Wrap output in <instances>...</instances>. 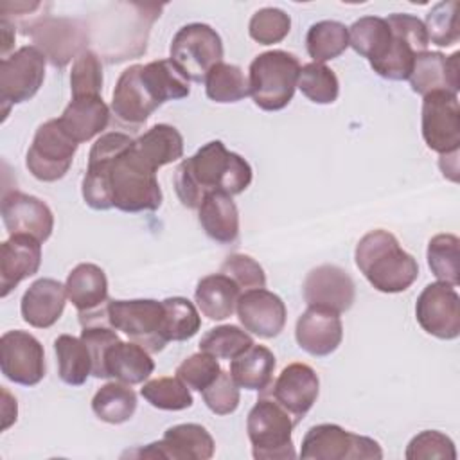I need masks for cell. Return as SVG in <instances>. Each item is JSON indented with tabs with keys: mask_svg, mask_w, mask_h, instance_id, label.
Instances as JSON below:
<instances>
[{
	"mask_svg": "<svg viewBox=\"0 0 460 460\" xmlns=\"http://www.w3.org/2000/svg\"><path fill=\"white\" fill-rule=\"evenodd\" d=\"M144 347L135 341L119 340L113 343L104 358L106 377L126 385L144 383L155 370V361Z\"/></svg>",
	"mask_w": 460,
	"mask_h": 460,
	"instance_id": "cell-28",
	"label": "cell"
},
{
	"mask_svg": "<svg viewBox=\"0 0 460 460\" xmlns=\"http://www.w3.org/2000/svg\"><path fill=\"white\" fill-rule=\"evenodd\" d=\"M66 298V288L59 280L38 279L22 296V318L36 329H49L61 318Z\"/></svg>",
	"mask_w": 460,
	"mask_h": 460,
	"instance_id": "cell-25",
	"label": "cell"
},
{
	"mask_svg": "<svg viewBox=\"0 0 460 460\" xmlns=\"http://www.w3.org/2000/svg\"><path fill=\"white\" fill-rule=\"evenodd\" d=\"M223 368L219 367L217 358H214L208 352H196L189 358H185L176 367V377H180L190 390L203 392L210 383L216 381Z\"/></svg>",
	"mask_w": 460,
	"mask_h": 460,
	"instance_id": "cell-46",
	"label": "cell"
},
{
	"mask_svg": "<svg viewBox=\"0 0 460 460\" xmlns=\"http://www.w3.org/2000/svg\"><path fill=\"white\" fill-rule=\"evenodd\" d=\"M201 395H203V402L207 404V408L216 415L234 413L241 401L239 386L234 381V377L230 376V372H226V370H221L219 376L216 377V381L210 383L201 392Z\"/></svg>",
	"mask_w": 460,
	"mask_h": 460,
	"instance_id": "cell-49",
	"label": "cell"
},
{
	"mask_svg": "<svg viewBox=\"0 0 460 460\" xmlns=\"http://www.w3.org/2000/svg\"><path fill=\"white\" fill-rule=\"evenodd\" d=\"M291 31V18L279 7H262L250 18V38L261 45L280 43Z\"/></svg>",
	"mask_w": 460,
	"mask_h": 460,
	"instance_id": "cell-44",
	"label": "cell"
},
{
	"mask_svg": "<svg viewBox=\"0 0 460 460\" xmlns=\"http://www.w3.org/2000/svg\"><path fill=\"white\" fill-rule=\"evenodd\" d=\"M295 422L270 395H261L246 417V431L255 460L296 458L293 446Z\"/></svg>",
	"mask_w": 460,
	"mask_h": 460,
	"instance_id": "cell-5",
	"label": "cell"
},
{
	"mask_svg": "<svg viewBox=\"0 0 460 460\" xmlns=\"http://www.w3.org/2000/svg\"><path fill=\"white\" fill-rule=\"evenodd\" d=\"M219 271L230 277L239 286L241 293L266 286V275L262 266L253 257L244 253L228 255L223 261Z\"/></svg>",
	"mask_w": 460,
	"mask_h": 460,
	"instance_id": "cell-48",
	"label": "cell"
},
{
	"mask_svg": "<svg viewBox=\"0 0 460 460\" xmlns=\"http://www.w3.org/2000/svg\"><path fill=\"white\" fill-rule=\"evenodd\" d=\"M428 40L438 47H451L460 40L458 2H438L426 14L424 22Z\"/></svg>",
	"mask_w": 460,
	"mask_h": 460,
	"instance_id": "cell-43",
	"label": "cell"
},
{
	"mask_svg": "<svg viewBox=\"0 0 460 460\" xmlns=\"http://www.w3.org/2000/svg\"><path fill=\"white\" fill-rule=\"evenodd\" d=\"M275 356L264 345H252L232 359L230 376L239 388L264 392L270 388L275 370Z\"/></svg>",
	"mask_w": 460,
	"mask_h": 460,
	"instance_id": "cell-30",
	"label": "cell"
},
{
	"mask_svg": "<svg viewBox=\"0 0 460 460\" xmlns=\"http://www.w3.org/2000/svg\"><path fill=\"white\" fill-rule=\"evenodd\" d=\"M164 302V332L167 341H185L201 327V316L196 305L183 296H169Z\"/></svg>",
	"mask_w": 460,
	"mask_h": 460,
	"instance_id": "cell-41",
	"label": "cell"
},
{
	"mask_svg": "<svg viewBox=\"0 0 460 460\" xmlns=\"http://www.w3.org/2000/svg\"><path fill=\"white\" fill-rule=\"evenodd\" d=\"M45 56L34 47L25 45L0 61V101L4 119L9 106L32 99L45 79Z\"/></svg>",
	"mask_w": 460,
	"mask_h": 460,
	"instance_id": "cell-10",
	"label": "cell"
},
{
	"mask_svg": "<svg viewBox=\"0 0 460 460\" xmlns=\"http://www.w3.org/2000/svg\"><path fill=\"white\" fill-rule=\"evenodd\" d=\"M58 122L74 142L83 144L108 128L110 108L101 95L72 97Z\"/></svg>",
	"mask_w": 460,
	"mask_h": 460,
	"instance_id": "cell-26",
	"label": "cell"
},
{
	"mask_svg": "<svg viewBox=\"0 0 460 460\" xmlns=\"http://www.w3.org/2000/svg\"><path fill=\"white\" fill-rule=\"evenodd\" d=\"M415 318L422 331L438 340H455L460 334V296L446 282L428 284L415 304Z\"/></svg>",
	"mask_w": 460,
	"mask_h": 460,
	"instance_id": "cell-14",
	"label": "cell"
},
{
	"mask_svg": "<svg viewBox=\"0 0 460 460\" xmlns=\"http://www.w3.org/2000/svg\"><path fill=\"white\" fill-rule=\"evenodd\" d=\"M0 27H2V59H4L7 58V52L14 43V23L11 20L2 18Z\"/></svg>",
	"mask_w": 460,
	"mask_h": 460,
	"instance_id": "cell-51",
	"label": "cell"
},
{
	"mask_svg": "<svg viewBox=\"0 0 460 460\" xmlns=\"http://www.w3.org/2000/svg\"><path fill=\"white\" fill-rule=\"evenodd\" d=\"M171 61L196 83L223 61L221 36L207 23H187L172 36L169 47Z\"/></svg>",
	"mask_w": 460,
	"mask_h": 460,
	"instance_id": "cell-7",
	"label": "cell"
},
{
	"mask_svg": "<svg viewBox=\"0 0 460 460\" xmlns=\"http://www.w3.org/2000/svg\"><path fill=\"white\" fill-rule=\"evenodd\" d=\"M460 52L444 56L442 52L424 50L415 56L408 77L411 90L422 97L433 92L458 93L460 90Z\"/></svg>",
	"mask_w": 460,
	"mask_h": 460,
	"instance_id": "cell-22",
	"label": "cell"
},
{
	"mask_svg": "<svg viewBox=\"0 0 460 460\" xmlns=\"http://www.w3.org/2000/svg\"><path fill=\"white\" fill-rule=\"evenodd\" d=\"M428 266L438 282L458 286L460 282V239L453 234H437L428 243Z\"/></svg>",
	"mask_w": 460,
	"mask_h": 460,
	"instance_id": "cell-37",
	"label": "cell"
},
{
	"mask_svg": "<svg viewBox=\"0 0 460 460\" xmlns=\"http://www.w3.org/2000/svg\"><path fill=\"white\" fill-rule=\"evenodd\" d=\"M81 340L90 350L92 356V376L97 379H106L104 358L108 349L117 343L120 338L110 325H88L81 331Z\"/></svg>",
	"mask_w": 460,
	"mask_h": 460,
	"instance_id": "cell-50",
	"label": "cell"
},
{
	"mask_svg": "<svg viewBox=\"0 0 460 460\" xmlns=\"http://www.w3.org/2000/svg\"><path fill=\"white\" fill-rule=\"evenodd\" d=\"M300 63L286 50L259 54L248 70V88L253 102L264 111L286 108L296 90Z\"/></svg>",
	"mask_w": 460,
	"mask_h": 460,
	"instance_id": "cell-4",
	"label": "cell"
},
{
	"mask_svg": "<svg viewBox=\"0 0 460 460\" xmlns=\"http://www.w3.org/2000/svg\"><path fill=\"white\" fill-rule=\"evenodd\" d=\"M0 368L16 385L34 386L45 377L43 345L31 332L14 329L0 338Z\"/></svg>",
	"mask_w": 460,
	"mask_h": 460,
	"instance_id": "cell-15",
	"label": "cell"
},
{
	"mask_svg": "<svg viewBox=\"0 0 460 460\" xmlns=\"http://www.w3.org/2000/svg\"><path fill=\"white\" fill-rule=\"evenodd\" d=\"M2 221L9 235H31L45 243L54 230V214L36 196L9 190L2 196Z\"/></svg>",
	"mask_w": 460,
	"mask_h": 460,
	"instance_id": "cell-19",
	"label": "cell"
},
{
	"mask_svg": "<svg viewBox=\"0 0 460 460\" xmlns=\"http://www.w3.org/2000/svg\"><path fill=\"white\" fill-rule=\"evenodd\" d=\"M66 296L77 309L79 323L110 325L108 323V279L102 268L92 262L77 264L65 282Z\"/></svg>",
	"mask_w": 460,
	"mask_h": 460,
	"instance_id": "cell-12",
	"label": "cell"
},
{
	"mask_svg": "<svg viewBox=\"0 0 460 460\" xmlns=\"http://www.w3.org/2000/svg\"><path fill=\"white\" fill-rule=\"evenodd\" d=\"M296 88L314 104H332L340 95L338 75L323 63H307L300 66Z\"/></svg>",
	"mask_w": 460,
	"mask_h": 460,
	"instance_id": "cell-40",
	"label": "cell"
},
{
	"mask_svg": "<svg viewBox=\"0 0 460 460\" xmlns=\"http://www.w3.org/2000/svg\"><path fill=\"white\" fill-rule=\"evenodd\" d=\"M404 456L408 460H431V458L455 460L456 449H455V442L447 435L437 429H424L408 442Z\"/></svg>",
	"mask_w": 460,
	"mask_h": 460,
	"instance_id": "cell-47",
	"label": "cell"
},
{
	"mask_svg": "<svg viewBox=\"0 0 460 460\" xmlns=\"http://www.w3.org/2000/svg\"><path fill=\"white\" fill-rule=\"evenodd\" d=\"M102 90V66L93 50H83L72 63L70 92L72 97L101 95Z\"/></svg>",
	"mask_w": 460,
	"mask_h": 460,
	"instance_id": "cell-45",
	"label": "cell"
},
{
	"mask_svg": "<svg viewBox=\"0 0 460 460\" xmlns=\"http://www.w3.org/2000/svg\"><path fill=\"white\" fill-rule=\"evenodd\" d=\"M252 178V165L241 155L228 151L221 140H212L176 167L172 181L181 205L198 208L210 192H244Z\"/></svg>",
	"mask_w": 460,
	"mask_h": 460,
	"instance_id": "cell-2",
	"label": "cell"
},
{
	"mask_svg": "<svg viewBox=\"0 0 460 460\" xmlns=\"http://www.w3.org/2000/svg\"><path fill=\"white\" fill-rule=\"evenodd\" d=\"M253 345L248 331L237 325H219L207 331L199 340V350L212 354L217 359H234Z\"/></svg>",
	"mask_w": 460,
	"mask_h": 460,
	"instance_id": "cell-42",
	"label": "cell"
},
{
	"mask_svg": "<svg viewBox=\"0 0 460 460\" xmlns=\"http://www.w3.org/2000/svg\"><path fill=\"white\" fill-rule=\"evenodd\" d=\"M140 395L158 410L180 411L192 406L190 388L180 377H156L142 385Z\"/></svg>",
	"mask_w": 460,
	"mask_h": 460,
	"instance_id": "cell-39",
	"label": "cell"
},
{
	"mask_svg": "<svg viewBox=\"0 0 460 460\" xmlns=\"http://www.w3.org/2000/svg\"><path fill=\"white\" fill-rule=\"evenodd\" d=\"M239 296V286L221 271L203 277L194 291L198 309L203 316L214 322L230 318L235 311Z\"/></svg>",
	"mask_w": 460,
	"mask_h": 460,
	"instance_id": "cell-29",
	"label": "cell"
},
{
	"mask_svg": "<svg viewBox=\"0 0 460 460\" xmlns=\"http://www.w3.org/2000/svg\"><path fill=\"white\" fill-rule=\"evenodd\" d=\"M140 66L142 65L128 66L117 79L111 95L113 115L122 124L129 126L144 124L149 119V115L160 106L144 84L140 77Z\"/></svg>",
	"mask_w": 460,
	"mask_h": 460,
	"instance_id": "cell-24",
	"label": "cell"
},
{
	"mask_svg": "<svg viewBox=\"0 0 460 460\" xmlns=\"http://www.w3.org/2000/svg\"><path fill=\"white\" fill-rule=\"evenodd\" d=\"M140 77L153 99L162 106L190 93V79L169 59H156L140 66Z\"/></svg>",
	"mask_w": 460,
	"mask_h": 460,
	"instance_id": "cell-31",
	"label": "cell"
},
{
	"mask_svg": "<svg viewBox=\"0 0 460 460\" xmlns=\"http://www.w3.org/2000/svg\"><path fill=\"white\" fill-rule=\"evenodd\" d=\"M41 243L31 235H11L0 246V296L5 298L22 280L38 273Z\"/></svg>",
	"mask_w": 460,
	"mask_h": 460,
	"instance_id": "cell-23",
	"label": "cell"
},
{
	"mask_svg": "<svg viewBox=\"0 0 460 460\" xmlns=\"http://www.w3.org/2000/svg\"><path fill=\"white\" fill-rule=\"evenodd\" d=\"M394 36L385 18L361 16L349 27V47H352L361 58H367L370 65L381 61L390 47Z\"/></svg>",
	"mask_w": 460,
	"mask_h": 460,
	"instance_id": "cell-33",
	"label": "cell"
},
{
	"mask_svg": "<svg viewBox=\"0 0 460 460\" xmlns=\"http://www.w3.org/2000/svg\"><path fill=\"white\" fill-rule=\"evenodd\" d=\"M138 155L155 169L183 156V137L171 124H155L135 140Z\"/></svg>",
	"mask_w": 460,
	"mask_h": 460,
	"instance_id": "cell-32",
	"label": "cell"
},
{
	"mask_svg": "<svg viewBox=\"0 0 460 460\" xmlns=\"http://www.w3.org/2000/svg\"><path fill=\"white\" fill-rule=\"evenodd\" d=\"M305 49L314 63H325L349 49V29L336 20H322L309 27Z\"/></svg>",
	"mask_w": 460,
	"mask_h": 460,
	"instance_id": "cell-36",
	"label": "cell"
},
{
	"mask_svg": "<svg viewBox=\"0 0 460 460\" xmlns=\"http://www.w3.org/2000/svg\"><path fill=\"white\" fill-rule=\"evenodd\" d=\"M93 413L108 424L128 422L137 410V394L131 385L110 381L102 385L92 399Z\"/></svg>",
	"mask_w": 460,
	"mask_h": 460,
	"instance_id": "cell-35",
	"label": "cell"
},
{
	"mask_svg": "<svg viewBox=\"0 0 460 460\" xmlns=\"http://www.w3.org/2000/svg\"><path fill=\"white\" fill-rule=\"evenodd\" d=\"M207 97L214 102H237L250 95L248 79L244 72L232 63H217L205 77Z\"/></svg>",
	"mask_w": 460,
	"mask_h": 460,
	"instance_id": "cell-38",
	"label": "cell"
},
{
	"mask_svg": "<svg viewBox=\"0 0 460 460\" xmlns=\"http://www.w3.org/2000/svg\"><path fill=\"white\" fill-rule=\"evenodd\" d=\"M25 34H31L34 47L56 68H63L72 58L86 50L84 43L88 41L84 27L70 18H36L27 25Z\"/></svg>",
	"mask_w": 460,
	"mask_h": 460,
	"instance_id": "cell-11",
	"label": "cell"
},
{
	"mask_svg": "<svg viewBox=\"0 0 460 460\" xmlns=\"http://www.w3.org/2000/svg\"><path fill=\"white\" fill-rule=\"evenodd\" d=\"M358 270L381 293L406 291L419 277V264L394 234L377 228L365 234L354 250Z\"/></svg>",
	"mask_w": 460,
	"mask_h": 460,
	"instance_id": "cell-3",
	"label": "cell"
},
{
	"mask_svg": "<svg viewBox=\"0 0 460 460\" xmlns=\"http://www.w3.org/2000/svg\"><path fill=\"white\" fill-rule=\"evenodd\" d=\"M216 444L212 435L201 424L185 422L165 429L158 442L149 444L131 456L144 458H172V460H208L214 456Z\"/></svg>",
	"mask_w": 460,
	"mask_h": 460,
	"instance_id": "cell-18",
	"label": "cell"
},
{
	"mask_svg": "<svg viewBox=\"0 0 460 460\" xmlns=\"http://www.w3.org/2000/svg\"><path fill=\"white\" fill-rule=\"evenodd\" d=\"M77 146L79 144L63 131L58 119H50L36 129L25 156V165L36 180L58 181L68 172Z\"/></svg>",
	"mask_w": 460,
	"mask_h": 460,
	"instance_id": "cell-9",
	"label": "cell"
},
{
	"mask_svg": "<svg viewBox=\"0 0 460 460\" xmlns=\"http://www.w3.org/2000/svg\"><path fill=\"white\" fill-rule=\"evenodd\" d=\"M318 392V374L305 363H289L282 368L275 383L270 385V390L261 394L270 395L277 404H280L296 426L316 402Z\"/></svg>",
	"mask_w": 460,
	"mask_h": 460,
	"instance_id": "cell-16",
	"label": "cell"
},
{
	"mask_svg": "<svg viewBox=\"0 0 460 460\" xmlns=\"http://www.w3.org/2000/svg\"><path fill=\"white\" fill-rule=\"evenodd\" d=\"M164 302L153 298L110 300L108 323L147 352H160L169 341L164 332Z\"/></svg>",
	"mask_w": 460,
	"mask_h": 460,
	"instance_id": "cell-6",
	"label": "cell"
},
{
	"mask_svg": "<svg viewBox=\"0 0 460 460\" xmlns=\"http://www.w3.org/2000/svg\"><path fill=\"white\" fill-rule=\"evenodd\" d=\"M302 293L307 307H323L341 314L356 300V284L343 268L322 264L305 275Z\"/></svg>",
	"mask_w": 460,
	"mask_h": 460,
	"instance_id": "cell-17",
	"label": "cell"
},
{
	"mask_svg": "<svg viewBox=\"0 0 460 460\" xmlns=\"http://www.w3.org/2000/svg\"><path fill=\"white\" fill-rule=\"evenodd\" d=\"M81 194L93 210L153 212L162 205L156 171L138 155L135 138L111 131L101 135L90 149Z\"/></svg>",
	"mask_w": 460,
	"mask_h": 460,
	"instance_id": "cell-1",
	"label": "cell"
},
{
	"mask_svg": "<svg viewBox=\"0 0 460 460\" xmlns=\"http://www.w3.org/2000/svg\"><path fill=\"white\" fill-rule=\"evenodd\" d=\"M198 219L203 232L216 243L230 244L239 237V210L225 192L207 194L198 207Z\"/></svg>",
	"mask_w": 460,
	"mask_h": 460,
	"instance_id": "cell-27",
	"label": "cell"
},
{
	"mask_svg": "<svg viewBox=\"0 0 460 460\" xmlns=\"http://www.w3.org/2000/svg\"><path fill=\"white\" fill-rule=\"evenodd\" d=\"M235 311L244 331L259 338L279 336L286 325L288 316L282 298L264 288L241 293Z\"/></svg>",
	"mask_w": 460,
	"mask_h": 460,
	"instance_id": "cell-20",
	"label": "cell"
},
{
	"mask_svg": "<svg viewBox=\"0 0 460 460\" xmlns=\"http://www.w3.org/2000/svg\"><path fill=\"white\" fill-rule=\"evenodd\" d=\"M304 460H381V446L365 435H356L338 424H318L302 438Z\"/></svg>",
	"mask_w": 460,
	"mask_h": 460,
	"instance_id": "cell-8",
	"label": "cell"
},
{
	"mask_svg": "<svg viewBox=\"0 0 460 460\" xmlns=\"http://www.w3.org/2000/svg\"><path fill=\"white\" fill-rule=\"evenodd\" d=\"M59 379L70 386H81L92 374V356L84 341L72 334H59L54 340Z\"/></svg>",
	"mask_w": 460,
	"mask_h": 460,
	"instance_id": "cell-34",
	"label": "cell"
},
{
	"mask_svg": "<svg viewBox=\"0 0 460 460\" xmlns=\"http://www.w3.org/2000/svg\"><path fill=\"white\" fill-rule=\"evenodd\" d=\"M422 138L438 155L458 153L460 146V104L458 95L449 92L428 93L422 101Z\"/></svg>",
	"mask_w": 460,
	"mask_h": 460,
	"instance_id": "cell-13",
	"label": "cell"
},
{
	"mask_svg": "<svg viewBox=\"0 0 460 460\" xmlns=\"http://www.w3.org/2000/svg\"><path fill=\"white\" fill-rule=\"evenodd\" d=\"M295 338L302 350L314 358L332 354L343 340V323L338 313L323 307H307L296 320Z\"/></svg>",
	"mask_w": 460,
	"mask_h": 460,
	"instance_id": "cell-21",
	"label": "cell"
}]
</instances>
